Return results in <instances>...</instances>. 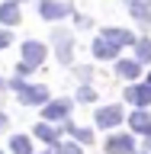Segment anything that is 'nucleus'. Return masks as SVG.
Instances as JSON below:
<instances>
[{
	"label": "nucleus",
	"mask_w": 151,
	"mask_h": 154,
	"mask_svg": "<svg viewBox=\"0 0 151 154\" xmlns=\"http://www.w3.org/2000/svg\"><path fill=\"white\" fill-rule=\"evenodd\" d=\"M10 45V32H3V29H0V48H7Z\"/></svg>",
	"instance_id": "21"
},
{
	"label": "nucleus",
	"mask_w": 151,
	"mask_h": 154,
	"mask_svg": "<svg viewBox=\"0 0 151 154\" xmlns=\"http://www.w3.org/2000/svg\"><path fill=\"white\" fill-rule=\"evenodd\" d=\"M116 51H119V48H116L113 42H106L103 35L93 42V55H96V58H103V61H106V58H116Z\"/></svg>",
	"instance_id": "11"
},
{
	"label": "nucleus",
	"mask_w": 151,
	"mask_h": 154,
	"mask_svg": "<svg viewBox=\"0 0 151 154\" xmlns=\"http://www.w3.org/2000/svg\"><path fill=\"white\" fill-rule=\"evenodd\" d=\"M138 71H142L138 61H119V64H116V74H119V77H129V80L138 77Z\"/></svg>",
	"instance_id": "14"
},
{
	"label": "nucleus",
	"mask_w": 151,
	"mask_h": 154,
	"mask_svg": "<svg viewBox=\"0 0 151 154\" xmlns=\"http://www.w3.org/2000/svg\"><path fill=\"white\" fill-rule=\"evenodd\" d=\"M122 122V109L119 106H103L100 112H96V125L100 128H113V125Z\"/></svg>",
	"instance_id": "4"
},
{
	"label": "nucleus",
	"mask_w": 151,
	"mask_h": 154,
	"mask_svg": "<svg viewBox=\"0 0 151 154\" xmlns=\"http://www.w3.org/2000/svg\"><path fill=\"white\" fill-rule=\"evenodd\" d=\"M68 112H71V103H68V100H58V103H48L45 109H42V116H45L48 122H55V119H68Z\"/></svg>",
	"instance_id": "7"
},
{
	"label": "nucleus",
	"mask_w": 151,
	"mask_h": 154,
	"mask_svg": "<svg viewBox=\"0 0 151 154\" xmlns=\"http://www.w3.org/2000/svg\"><path fill=\"white\" fill-rule=\"evenodd\" d=\"M52 154H80V148H77V144H55Z\"/></svg>",
	"instance_id": "19"
},
{
	"label": "nucleus",
	"mask_w": 151,
	"mask_h": 154,
	"mask_svg": "<svg viewBox=\"0 0 151 154\" xmlns=\"http://www.w3.org/2000/svg\"><path fill=\"white\" fill-rule=\"evenodd\" d=\"M125 100L135 106H148L151 103V87H129L125 90Z\"/></svg>",
	"instance_id": "8"
},
{
	"label": "nucleus",
	"mask_w": 151,
	"mask_h": 154,
	"mask_svg": "<svg viewBox=\"0 0 151 154\" xmlns=\"http://www.w3.org/2000/svg\"><path fill=\"white\" fill-rule=\"evenodd\" d=\"M55 42H58V58H61V61H71V35H68V32H55Z\"/></svg>",
	"instance_id": "13"
},
{
	"label": "nucleus",
	"mask_w": 151,
	"mask_h": 154,
	"mask_svg": "<svg viewBox=\"0 0 151 154\" xmlns=\"http://www.w3.org/2000/svg\"><path fill=\"white\" fill-rule=\"evenodd\" d=\"M138 61H151V42H148V38L138 42Z\"/></svg>",
	"instance_id": "18"
},
{
	"label": "nucleus",
	"mask_w": 151,
	"mask_h": 154,
	"mask_svg": "<svg viewBox=\"0 0 151 154\" xmlns=\"http://www.w3.org/2000/svg\"><path fill=\"white\" fill-rule=\"evenodd\" d=\"M68 132L74 135L77 141H84V144H90V141H93V132H87V128H80V125H68Z\"/></svg>",
	"instance_id": "17"
},
{
	"label": "nucleus",
	"mask_w": 151,
	"mask_h": 154,
	"mask_svg": "<svg viewBox=\"0 0 151 154\" xmlns=\"http://www.w3.org/2000/svg\"><path fill=\"white\" fill-rule=\"evenodd\" d=\"M103 38H106V42H113L116 48H119V45H132V32H125V29H106Z\"/></svg>",
	"instance_id": "10"
},
{
	"label": "nucleus",
	"mask_w": 151,
	"mask_h": 154,
	"mask_svg": "<svg viewBox=\"0 0 151 154\" xmlns=\"http://www.w3.org/2000/svg\"><path fill=\"white\" fill-rule=\"evenodd\" d=\"M42 58H45V45H42V42H26V45H23V64H19V74H29L32 67H39Z\"/></svg>",
	"instance_id": "1"
},
{
	"label": "nucleus",
	"mask_w": 151,
	"mask_h": 154,
	"mask_svg": "<svg viewBox=\"0 0 151 154\" xmlns=\"http://www.w3.org/2000/svg\"><path fill=\"white\" fill-rule=\"evenodd\" d=\"M135 144H132V135H113L106 141V154H132Z\"/></svg>",
	"instance_id": "5"
},
{
	"label": "nucleus",
	"mask_w": 151,
	"mask_h": 154,
	"mask_svg": "<svg viewBox=\"0 0 151 154\" xmlns=\"http://www.w3.org/2000/svg\"><path fill=\"white\" fill-rule=\"evenodd\" d=\"M3 128H7V116L0 112V132H3Z\"/></svg>",
	"instance_id": "22"
},
{
	"label": "nucleus",
	"mask_w": 151,
	"mask_h": 154,
	"mask_svg": "<svg viewBox=\"0 0 151 154\" xmlns=\"http://www.w3.org/2000/svg\"><path fill=\"white\" fill-rule=\"evenodd\" d=\"M148 148H151V132H148Z\"/></svg>",
	"instance_id": "23"
},
{
	"label": "nucleus",
	"mask_w": 151,
	"mask_h": 154,
	"mask_svg": "<svg viewBox=\"0 0 151 154\" xmlns=\"http://www.w3.org/2000/svg\"><path fill=\"white\" fill-rule=\"evenodd\" d=\"M125 7L138 23H151V0H125Z\"/></svg>",
	"instance_id": "6"
},
{
	"label": "nucleus",
	"mask_w": 151,
	"mask_h": 154,
	"mask_svg": "<svg viewBox=\"0 0 151 154\" xmlns=\"http://www.w3.org/2000/svg\"><path fill=\"white\" fill-rule=\"evenodd\" d=\"M13 87H16V93H19V103H26V106H39V103L48 100L45 87H26L23 80H13Z\"/></svg>",
	"instance_id": "2"
},
{
	"label": "nucleus",
	"mask_w": 151,
	"mask_h": 154,
	"mask_svg": "<svg viewBox=\"0 0 151 154\" xmlns=\"http://www.w3.org/2000/svg\"><path fill=\"white\" fill-rule=\"evenodd\" d=\"M36 135H39V138H42V141H52V144L58 141V128H52V125H48V122L36 125Z\"/></svg>",
	"instance_id": "16"
},
{
	"label": "nucleus",
	"mask_w": 151,
	"mask_h": 154,
	"mask_svg": "<svg viewBox=\"0 0 151 154\" xmlns=\"http://www.w3.org/2000/svg\"><path fill=\"white\" fill-rule=\"evenodd\" d=\"M10 148H13V154H32V144H29L26 135H13L10 138Z\"/></svg>",
	"instance_id": "15"
},
{
	"label": "nucleus",
	"mask_w": 151,
	"mask_h": 154,
	"mask_svg": "<svg viewBox=\"0 0 151 154\" xmlns=\"http://www.w3.org/2000/svg\"><path fill=\"white\" fill-rule=\"evenodd\" d=\"M39 13H42L45 19H61V16L71 13V7L61 3V0H42V3H39Z\"/></svg>",
	"instance_id": "3"
},
{
	"label": "nucleus",
	"mask_w": 151,
	"mask_h": 154,
	"mask_svg": "<svg viewBox=\"0 0 151 154\" xmlns=\"http://www.w3.org/2000/svg\"><path fill=\"white\" fill-rule=\"evenodd\" d=\"M148 77H151V74H148ZM148 87H151V80H148Z\"/></svg>",
	"instance_id": "24"
},
{
	"label": "nucleus",
	"mask_w": 151,
	"mask_h": 154,
	"mask_svg": "<svg viewBox=\"0 0 151 154\" xmlns=\"http://www.w3.org/2000/svg\"><path fill=\"white\" fill-rule=\"evenodd\" d=\"M129 125H132L135 132H145V135H148V132H151V116L145 112V109H138V112L129 116Z\"/></svg>",
	"instance_id": "9"
},
{
	"label": "nucleus",
	"mask_w": 151,
	"mask_h": 154,
	"mask_svg": "<svg viewBox=\"0 0 151 154\" xmlns=\"http://www.w3.org/2000/svg\"><path fill=\"white\" fill-rule=\"evenodd\" d=\"M0 23H3V26H16L19 23V7L16 3H3V7H0Z\"/></svg>",
	"instance_id": "12"
},
{
	"label": "nucleus",
	"mask_w": 151,
	"mask_h": 154,
	"mask_svg": "<svg viewBox=\"0 0 151 154\" xmlns=\"http://www.w3.org/2000/svg\"><path fill=\"white\" fill-rule=\"evenodd\" d=\"M80 100H87V103H90V100H93V90H90V87H84V90H80Z\"/></svg>",
	"instance_id": "20"
},
{
	"label": "nucleus",
	"mask_w": 151,
	"mask_h": 154,
	"mask_svg": "<svg viewBox=\"0 0 151 154\" xmlns=\"http://www.w3.org/2000/svg\"><path fill=\"white\" fill-rule=\"evenodd\" d=\"M0 90H3V84H0Z\"/></svg>",
	"instance_id": "26"
},
{
	"label": "nucleus",
	"mask_w": 151,
	"mask_h": 154,
	"mask_svg": "<svg viewBox=\"0 0 151 154\" xmlns=\"http://www.w3.org/2000/svg\"><path fill=\"white\" fill-rule=\"evenodd\" d=\"M10 3H16V0H10Z\"/></svg>",
	"instance_id": "25"
}]
</instances>
